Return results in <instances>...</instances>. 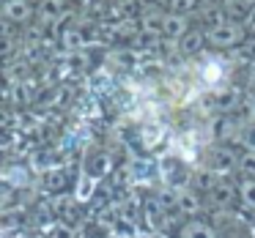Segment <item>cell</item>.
Listing matches in <instances>:
<instances>
[{"label":"cell","instance_id":"cell-1","mask_svg":"<svg viewBox=\"0 0 255 238\" xmlns=\"http://www.w3.org/2000/svg\"><path fill=\"white\" fill-rule=\"evenodd\" d=\"M244 39H247V33H244L239 19H225L214 28H206V44L214 50H239Z\"/></svg>","mask_w":255,"mask_h":238},{"label":"cell","instance_id":"cell-2","mask_svg":"<svg viewBox=\"0 0 255 238\" xmlns=\"http://www.w3.org/2000/svg\"><path fill=\"white\" fill-rule=\"evenodd\" d=\"M195 77L203 90H220L228 79V63L217 55H206L195 69Z\"/></svg>","mask_w":255,"mask_h":238},{"label":"cell","instance_id":"cell-3","mask_svg":"<svg viewBox=\"0 0 255 238\" xmlns=\"http://www.w3.org/2000/svg\"><path fill=\"white\" fill-rule=\"evenodd\" d=\"M214 230H217V238H255L253 227L242 216L231 214V211H220L214 216Z\"/></svg>","mask_w":255,"mask_h":238},{"label":"cell","instance_id":"cell-4","mask_svg":"<svg viewBox=\"0 0 255 238\" xmlns=\"http://www.w3.org/2000/svg\"><path fill=\"white\" fill-rule=\"evenodd\" d=\"M189 28H192V25H189L187 14H173V11H167L165 19H162V39H167L173 47H176L178 41L187 36Z\"/></svg>","mask_w":255,"mask_h":238},{"label":"cell","instance_id":"cell-5","mask_svg":"<svg viewBox=\"0 0 255 238\" xmlns=\"http://www.w3.org/2000/svg\"><path fill=\"white\" fill-rule=\"evenodd\" d=\"M0 14H3V19L6 22H28L30 17L36 14V6L33 3H28V0H6L3 6H0Z\"/></svg>","mask_w":255,"mask_h":238},{"label":"cell","instance_id":"cell-6","mask_svg":"<svg viewBox=\"0 0 255 238\" xmlns=\"http://www.w3.org/2000/svg\"><path fill=\"white\" fill-rule=\"evenodd\" d=\"M233 197H236V189H233V183H228V181H217V183L209 186V203L214 205L217 211H231Z\"/></svg>","mask_w":255,"mask_h":238},{"label":"cell","instance_id":"cell-7","mask_svg":"<svg viewBox=\"0 0 255 238\" xmlns=\"http://www.w3.org/2000/svg\"><path fill=\"white\" fill-rule=\"evenodd\" d=\"M176 50L181 52L184 58H195V55H200V52L206 50V30H200V28H189V30H187V36H184V39L176 44Z\"/></svg>","mask_w":255,"mask_h":238},{"label":"cell","instance_id":"cell-8","mask_svg":"<svg viewBox=\"0 0 255 238\" xmlns=\"http://www.w3.org/2000/svg\"><path fill=\"white\" fill-rule=\"evenodd\" d=\"M162 19H165V11H159V8H151V11H145L143 17L137 19L140 33L148 36V39H156V36H162Z\"/></svg>","mask_w":255,"mask_h":238},{"label":"cell","instance_id":"cell-9","mask_svg":"<svg viewBox=\"0 0 255 238\" xmlns=\"http://www.w3.org/2000/svg\"><path fill=\"white\" fill-rule=\"evenodd\" d=\"M36 14H39V19L44 25L58 22L66 14V0H41L39 6H36Z\"/></svg>","mask_w":255,"mask_h":238},{"label":"cell","instance_id":"cell-10","mask_svg":"<svg viewBox=\"0 0 255 238\" xmlns=\"http://www.w3.org/2000/svg\"><path fill=\"white\" fill-rule=\"evenodd\" d=\"M209 167L211 170H217V172H228V170H233V167H236V156L231 154V148H214L209 154Z\"/></svg>","mask_w":255,"mask_h":238},{"label":"cell","instance_id":"cell-11","mask_svg":"<svg viewBox=\"0 0 255 238\" xmlns=\"http://www.w3.org/2000/svg\"><path fill=\"white\" fill-rule=\"evenodd\" d=\"M181 236L184 238H217V230H214V225H209V222H203V219H192V222L184 225Z\"/></svg>","mask_w":255,"mask_h":238},{"label":"cell","instance_id":"cell-12","mask_svg":"<svg viewBox=\"0 0 255 238\" xmlns=\"http://www.w3.org/2000/svg\"><path fill=\"white\" fill-rule=\"evenodd\" d=\"M239 200H242V205L247 211H253L255 214V178H244L242 183H239Z\"/></svg>","mask_w":255,"mask_h":238},{"label":"cell","instance_id":"cell-13","mask_svg":"<svg viewBox=\"0 0 255 238\" xmlns=\"http://www.w3.org/2000/svg\"><path fill=\"white\" fill-rule=\"evenodd\" d=\"M63 47L66 50H80V47H85V30L77 28V25H72V28L63 30Z\"/></svg>","mask_w":255,"mask_h":238},{"label":"cell","instance_id":"cell-14","mask_svg":"<svg viewBox=\"0 0 255 238\" xmlns=\"http://www.w3.org/2000/svg\"><path fill=\"white\" fill-rule=\"evenodd\" d=\"M236 167L244 178H255V151H244V154L239 156Z\"/></svg>","mask_w":255,"mask_h":238},{"label":"cell","instance_id":"cell-15","mask_svg":"<svg viewBox=\"0 0 255 238\" xmlns=\"http://www.w3.org/2000/svg\"><path fill=\"white\" fill-rule=\"evenodd\" d=\"M198 6H200V0H167V8H170L173 14H189Z\"/></svg>","mask_w":255,"mask_h":238},{"label":"cell","instance_id":"cell-16","mask_svg":"<svg viewBox=\"0 0 255 238\" xmlns=\"http://www.w3.org/2000/svg\"><path fill=\"white\" fill-rule=\"evenodd\" d=\"M239 22H242V28H244V33H247V36H255V6H250Z\"/></svg>","mask_w":255,"mask_h":238},{"label":"cell","instance_id":"cell-17","mask_svg":"<svg viewBox=\"0 0 255 238\" xmlns=\"http://www.w3.org/2000/svg\"><path fill=\"white\" fill-rule=\"evenodd\" d=\"M236 52H242L247 63H250V61H255V36H247V39H244V44L239 47Z\"/></svg>","mask_w":255,"mask_h":238},{"label":"cell","instance_id":"cell-18","mask_svg":"<svg viewBox=\"0 0 255 238\" xmlns=\"http://www.w3.org/2000/svg\"><path fill=\"white\" fill-rule=\"evenodd\" d=\"M178 203H181V208H184V211H198V208H200V200L195 197L192 192H184Z\"/></svg>","mask_w":255,"mask_h":238},{"label":"cell","instance_id":"cell-19","mask_svg":"<svg viewBox=\"0 0 255 238\" xmlns=\"http://www.w3.org/2000/svg\"><path fill=\"white\" fill-rule=\"evenodd\" d=\"M143 137H145V145H156L162 137V129L159 126H145L143 129Z\"/></svg>","mask_w":255,"mask_h":238},{"label":"cell","instance_id":"cell-20","mask_svg":"<svg viewBox=\"0 0 255 238\" xmlns=\"http://www.w3.org/2000/svg\"><path fill=\"white\" fill-rule=\"evenodd\" d=\"M6 52H11V39L8 36H0V55H6Z\"/></svg>","mask_w":255,"mask_h":238},{"label":"cell","instance_id":"cell-21","mask_svg":"<svg viewBox=\"0 0 255 238\" xmlns=\"http://www.w3.org/2000/svg\"><path fill=\"white\" fill-rule=\"evenodd\" d=\"M247 85H255V61L247 63Z\"/></svg>","mask_w":255,"mask_h":238},{"label":"cell","instance_id":"cell-22","mask_svg":"<svg viewBox=\"0 0 255 238\" xmlns=\"http://www.w3.org/2000/svg\"><path fill=\"white\" fill-rule=\"evenodd\" d=\"M72 3H77V8H94L96 0H72Z\"/></svg>","mask_w":255,"mask_h":238},{"label":"cell","instance_id":"cell-23","mask_svg":"<svg viewBox=\"0 0 255 238\" xmlns=\"http://www.w3.org/2000/svg\"><path fill=\"white\" fill-rule=\"evenodd\" d=\"M250 115H253V121H255V96H253V104H250Z\"/></svg>","mask_w":255,"mask_h":238},{"label":"cell","instance_id":"cell-24","mask_svg":"<svg viewBox=\"0 0 255 238\" xmlns=\"http://www.w3.org/2000/svg\"><path fill=\"white\" fill-rule=\"evenodd\" d=\"M244 6H255V0H244Z\"/></svg>","mask_w":255,"mask_h":238},{"label":"cell","instance_id":"cell-25","mask_svg":"<svg viewBox=\"0 0 255 238\" xmlns=\"http://www.w3.org/2000/svg\"><path fill=\"white\" fill-rule=\"evenodd\" d=\"M28 3H33V6H39V3H41V0H28Z\"/></svg>","mask_w":255,"mask_h":238}]
</instances>
